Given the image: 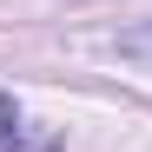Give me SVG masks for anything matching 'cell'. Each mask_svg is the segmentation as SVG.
Wrapping results in <instances>:
<instances>
[{"label":"cell","mask_w":152,"mask_h":152,"mask_svg":"<svg viewBox=\"0 0 152 152\" xmlns=\"http://www.w3.org/2000/svg\"><path fill=\"white\" fill-rule=\"evenodd\" d=\"M0 152H27V145H20V139H0Z\"/></svg>","instance_id":"7a4b0ae2"},{"label":"cell","mask_w":152,"mask_h":152,"mask_svg":"<svg viewBox=\"0 0 152 152\" xmlns=\"http://www.w3.org/2000/svg\"><path fill=\"white\" fill-rule=\"evenodd\" d=\"M113 46H119V60H132V66H145V73H152V20L126 27V33H119Z\"/></svg>","instance_id":"6da1fadb"}]
</instances>
